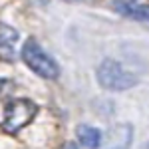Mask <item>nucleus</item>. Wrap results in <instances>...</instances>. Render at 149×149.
Masks as SVG:
<instances>
[{
  "mask_svg": "<svg viewBox=\"0 0 149 149\" xmlns=\"http://www.w3.org/2000/svg\"><path fill=\"white\" fill-rule=\"evenodd\" d=\"M22 60L34 74H38L44 80H56L60 76V66L56 60L48 54L44 48L36 42V38H28L22 46Z\"/></svg>",
  "mask_w": 149,
  "mask_h": 149,
  "instance_id": "f257e3e1",
  "label": "nucleus"
},
{
  "mask_svg": "<svg viewBox=\"0 0 149 149\" xmlns=\"http://www.w3.org/2000/svg\"><path fill=\"white\" fill-rule=\"evenodd\" d=\"M38 113V105H36L32 100H26V97H20V100H10L4 107V119H2V129L6 133H18L20 129L28 125L32 119Z\"/></svg>",
  "mask_w": 149,
  "mask_h": 149,
  "instance_id": "f03ea898",
  "label": "nucleus"
},
{
  "mask_svg": "<svg viewBox=\"0 0 149 149\" xmlns=\"http://www.w3.org/2000/svg\"><path fill=\"white\" fill-rule=\"evenodd\" d=\"M97 81L100 86L111 92H123L133 86H137V76L133 72L123 68L115 60H105L102 66L97 68Z\"/></svg>",
  "mask_w": 149,
  "mask_h": 149,
  "instance_id": "7ed1b4c3",
  "label": "nucleus"
},
{
  "mask_svg": "<svg viewBox=\"0 0 149 149\" xmlns=\"http://www.w3.org/2000/svg\"><path fill=\"white\" fill-rule=\"evenodd\" d=\"M113 10L125 18L149 24V4H135L133 0H113Z\"/></svg>",
  "mask_w": 149,
  "mask_h": 149,
  "instance_id": "20e7f679",
  "label": "nucleus"
},
{
  "mask_svg": "<svg viewBox=\"0 0 149 149\" xmlns=\"http://www.w3.org/2000/svg\"><path fill=\"white\" fill-rule=\"evenodd\" d=\"M16 42H18V32L8 26V24L0 22V58L12 62L16 58Z\"/></svg>",
  "mask_w": 149,
  "mask_h": 149,
  "instance_id": "39448f33",
  "label": "nucleus"
},
{
  "mask_svg": "<svg viewBox=\"0 0 149 149\" xmlns=\"http://www.w3.org/2000/svg\"><path fill=\"white\" fill-rule=\"evenodd\" d=\"M76 133H78L80 143L86 149H97L100 143H102V131L92 125H78L76 127Z\"/></svg>",
  "mask_w": 149,
  "mask_h": 149,
  "instance_id": "423d86ee",
  "label": "nucleus"
},
{
  "mask_svg": "<svg viewBox=\"0 0 149 149\" xmlns=\"http://www.w3.org/2000/svg\"><path fill=\"white\" fill-rule=\"evenodd\" d=\"M131 145V129H129V133H127V137H125V141L121 143V145H115V147H109V149H127Z\"/></svg>",
  "mask_w": 149,
  "mask_h": 149,
  "instance_id": "0eeeda50",
  "label": "nucleus"
},
{
  "mask_svg": "<svg viewBox=\"0 0 149 149\" xmlns=\"http://www.w3.org/2000/svg\"><path fill=\"white\" fill-rule=\"evenodd\" d=\"M64 149H78V145H76V143H72V141H68V143L64 145Z\"/></svg>",
  "mask_w": 149,
  "mask_h": 149,
  "instance_id": "6e6552de",
  "label": "nucleus"
},
{
  "mask_svg": "<svg viewBox=\"0 0 149 149\" xmlns=\"http://www.w3.org/2000/svg\"><path fill=\"white\" fill-rule=\"evenodd\" d=\"M4 86H8V81H6V80H0V93H2L4 90H6Z\"/></svg>",
  "mask_w": 149,
  "mask_h": 149,
  "instance_id": "1a4fd4ad",
  "label": "nucleus"
}]
</instances>
